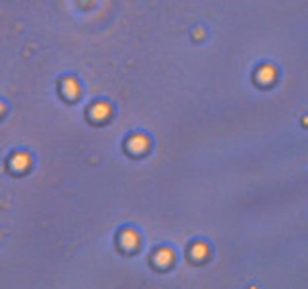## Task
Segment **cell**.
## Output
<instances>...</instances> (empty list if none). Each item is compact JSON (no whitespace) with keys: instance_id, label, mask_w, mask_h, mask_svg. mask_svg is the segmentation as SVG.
I'll return each instance as SVG.
<instances>
[{"instance_id":"1","label":"cell","mask_w":308,"mask_h":289,"mask_svg":"<svg viewBox=\"0 0 308 289\" xmlns=\"http://www.w3.org/2000/svg\"><path fill=\"white\" fill-rule=\"evenodd\" d=\"M127 149L133 154L144 153V151L148 149V139H146L144 135H133V137H129V141H127Z\"/></svg>"},{"instance_id":"2","label":"cell","mask_w":308,"mask_h":289,"mask_svg":"<svg viewBox=\"0 0 308 289\" xmlns=\"http://www.w3.org/2000/svg\"><path fill=\"white\" fill-rule=\"evenodd\" d=\"M137 243H139V235H137V231L133 230H125L122 231V235H120V245L124 247V249H135L137 247Z\"/></svg>"},{"instance_id":"3","label":"cell","mask_w":308,"mask_h":289,"mask_svg":"<svg viewBox=\"0 0 308 289\" xmlns=\"http://www.w3.org/2000/svg\"><path fill=\"white\" fill-rule=\"evenodd\" d=\"M274 79H276V69H274V66H262L258 71H256V81L262 83V85L274 83Z\"/></svg>"},{"instance_id":"4","label":"cell","mask_w":308,"mask_h":289,"mask_svg":"<svg viewBox=\"0 0 308 289\" xmlns=\"http://www.w3.org/2000/svg\"><path fill=\"white\" fill-rule=\"evenodd\" d=\"M62 93H64L66 98H69V100L77 98V96H79V85H77L75 79H71V77L64 79V83H62Z\"/></svg>"},{"instance_id":"5","label":"cell","mask_w":308,"mask_h":289,"mask_svg":"<svg viewBox=\"0 0 308 289\" xmlns=\"http://www.w3.org/2000/svg\"><path fill=\"white\" fill-rule=\"evenodd\" d=\"M154 262L160 266V268H166L173 262V252L170 249H160L156 255H154Z\"/></svg>"},{"instance_id":"6","label":"cell","mask_w":308,"mask_h":289,"mask_svg":"<svg viewBox=\"0 0 308 289\" xmlns=\"http://www.w3.org/2000/svg\"><path fill=\"white\" fill-rule=\"evenodd\" d=\"M29 162H31V158H29V154L25 153H18V154H14V158H12V168L14 170H25L29 166Z\"/></svg>"},{"instance_id":"7","label":"cell","mask_w":308,"mask_h":289,"mask_svg":"<svg viewBox=\"0 0 308 289\" xmlns=\"http://www.w3.org/2000/svg\"><path fill=\"white\" fill-rule=\"evenodd\" d=\"M108 114H110V106L104 104V102H98L91 108V116L95 120H104V118H108Z\"/></svg>"},{"instance_id":"8","label":"cell","mask_w":308,"mask_h":289,"mask_svg":"<svg viewBox=\"0 0 308 289\" xmlns=\"http://www.w3.org/2000/svg\"><path fill=\"white\" fill-rule=\"evenodd\" d=\"M191 257L195 260H202L208 257V247L204 243H195L191 247Z\"/></svg>"},{"instance_id":"9","label":"cell","mask_w":308,"mask_h":289,"mask_svg":"<svg viewBox=\"0 0 308 289\" xmlns=\"http://www.w3.org/2000/svg\"><path fill=\"white\" fill-rule=\"evenodd\" d=\"M195 37H197V39H202V29H197V31H195Z\"/></svg>"}]
</instances>
